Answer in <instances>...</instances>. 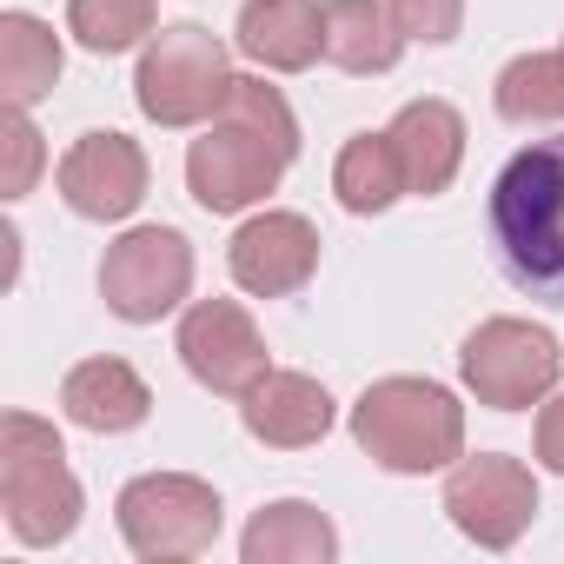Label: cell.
Here are the masks:
<instances>
[{
    "label": "cell",
    "mask_w": 564,
    "mask_h": 564,
    "mask_svg": "<svg viewBox=\"0 0 564 564\" xmlns=\"http://www.w3.org/2000/svg\"><path fill=\"white\" fill-rule=\"evenodd\" d=\"M293 160H300V120H293L286 94L232 74L226 107L186 147V186L206 213H246L286 180Z\"/></svg>",
    "instance_id": "1"
},
{
    "label": "cell",
    "mask_w": 564,
    "mask_h": 564,
    "mask_svg": "<svg viewBox=\"0 0 564 564\" xmlns=\"http://www.w3.org/2000/svg\"><path fill=\"white\" fill-rule=\"evenodd\" d=\"M491 246L518 293L564 313V133L531 140L491 180Z\"/></svg>",
    "instance_id": "2"
},
{
    "label": "cell",
    "mask_w": 564,
    "mask_h": 564,
    "mask_svg": "<svg viewBox=\"0 0 564 564\" xmlns=\"http://www.w3.org/2000/svg\"><path fill=\"white\" fill-rule=\"evenodd\" d=\"M352 438L372 465L425 478L465 458V405L432 379H379L352 405Z\"/></svg>",
    "instance_id": "3"
},
{
    "label": "cell",
    "mask_w": 564,
    "mask_h": 564,
    "mask_svg": "<svg viewBox=\"0 0 564 564\" xmlns=\"http://www.w3.org/2000/svg\"><path fill=\"white\" fill-rule=\"evenodd\" d=\"M0 511L21 544H61L74 538L87 491L67 471V445L47 419L34 412H8L0 419Z\"/></svg>",
    "instance_id": "4"
},
{
    "label": "cell",
    "mask_w": 564,
    "mask_h": 564,
    "mask_svg": "<svg viewBox=\"0 0 564 564\" xmlns=\"http://www.w3.org/2000/svg\"><path fill=\"white\" fill-rule=\"evenodd\" d=\"M226 47L199 28V21H173L140 47V74H133V100L153 127H199L226 107Z\"/></svg>",
    "instance_id": "5"
},
{
    "label": "cell",
    "mask_w": 564,
    "mask_h": 564,
    "mask_svg": "<svg viewBox=\"0 0 564 564\" xmlns=\"http://www.w3.org/2000/svg\"><path fill=\"white\" fill-rule=\"evenodd\" d=\"M120 518V538L133 557L147 564H180V557H199L213 551L219 538V491L193 471H147L120 491L113 505Z\"/></svg>",
    "instance_id": "6"
},
{
    "label": "cell",
    "mask_w": 564,
    "mask_h": 564,
    "mask_svg": "<svg viewBox=\"0 0 564 564\" xmlns=\"http://www.w3.org/2000/svg\"><path fill=\"white\" fill-rule=\"evenodd\" d=\"M186 293H193V246L173 226H133L100 259V300L127 326L166 319Z\"/></svg>",
    "instance_id": "7"
},
{
    "label": "cell",
    "mask_w": 564,
    "mask_h": 564,
    "mask_svg": "<svg viewBox=\"0 0 564 564\" xmlns=\"http://www.w3.org/2000/svg\"><path fill=\"white\" fill-rule=\"evenodd\" d=\"M458 372H465V386L478 392V405H491V412H524V405H538V399L557 386L564 352H557V339H551L544 326H531V319H485V326L458 346Z\"/></svg>",
    "instance_id": "8"
},
{
    "label": "cell",
    "mask_w": 564,
    "mask_h": 564,
    "mask_svg": "<svg viewBox=\"0 0 564 564\" xmlns=\"http://www.w3.org/2000/svg\"><path fill=\"white\" fill-rule=\"evenodd\" d=\"M445 518L485 544V551H511L524 538V524L538 518V478L531 465L505 458V452H478L445 465Z\"/></svg>",
    "instance_id": "9"
},
{
    "label": "cell",
    "mask_w": 564,
    "mask_h": 564,
    "mask_svg": "<svg viewBox=\"0 0 564 564\" xmlns=\"http://www.w3.org/2000/svg\"><path fill=\"white\" fill-rule=\"evenodd\" d=\"M173 352L193 372V386H206L219 399H246L272 372L265 339H259V326H252V313L239 300H199V306H186Z\"/></svg>",
    "instance_id": "10"
},
{
    "label": "cell",
    "mask_w": 564,
    "mask_h": 564,
    "mask_svg": "<svg viewBox=\"0 0 564 564\" xmlns=\"http://www.w3.org/2000/svg\"><path fill=\"white\" fill-rule=\"evenodd\" d=\"M147 180H153V166H147V153H140V140H127V133H80L67 153H61V199L80 213V219H127L140 199H147Z\"/></svg>",
    "instance_id": "11"
},
{
    "label": "cell",
    "mask_w": 564,
    "mask_h": 564,
    "mask_svg": "<svg viewBox=\"0 0 564 564\" xmlns=\"http://www.w3.org/2000/svg\"><path fill=\"white\" fill-rule=\"evenodd\" d=\"M226 265L252 300H286L319 272V226L306 213H252L232 232Z\"/></svg>",
    "instance_id": "12"
},
{
    "label": "cell",
    "mask_w": 564,
    "mask_h": 564,
    "mask_svg": "<svg viewBox=\"0 0 564 564\" xmlns=\"http://www.w3.org/2000/svg\"><path fill=\"white\" fill-rule=\"evenodd\" d=\"M239 419L272 452H306V445H319L333 432V392L313 372H265L239 399Z\"/></svg>",
    "instance_id": "13"
},
{
    "label": "cell",
    "mask_w": 564,
    "mask_h": 564,
    "mask_svg": "<svg viewBox=\"0 0 564 564\" xmlns=\"http://www.w3.org/2000/svg\"><path fill=\"white\" fill-rule=\"evenodd\" d=\"M232 47L265 74H306L326 54V28H319L313 0H246Z\"/></svg>",
    "instance_id": "14"
},
{
    "label": "cell",
    "mask_w": 564,
    "mask_h": 564,
    "mask_svg": "<svg viewBox=\"0 0 564 564\" xmlns=\"http://www.w3.org/2000/svg\"><path fill=\"white\" fill-rule=\"evenodd\" d=\"M386 133H392V147L405 160V186L419 199H438L458 180V166H465V120H458L452 100H405Z\"/></svg>",
    "instance_id": "15"
},
{
    "label": "cell",
    "mask_w": 564,
    "mask_h": 564,
    "mask_svg": "<svg viewBox=\"0 0 564 564\" xmlns=\"http://www.w3.org/2000/svg\"><path fill=\"white\" fill-rule=\"evenodd\" d=\"M61 412L80 425V432H133L147 425L153 412V392L147 379L127 366V359H80L67 379H61Z\"/></svg>",
    "instance_id": "16"
},
{
    "label": "cell",
    "mask_w": 564,
    "mask_h": 564,
    "mask_svg": "<svg viewBox=\"0 0 564 564\" xmlns=\"http://www.w3.org/2000/svg\"><path fill=\"white\" fill-rule=\"evenodd\" d=\"M246 564H333L339 557V531L319 505L306 498H279L265 511H252L246 538H239Z\"/></svg>",
    "instance_id": "17"
},
{
    "label": "cell",
    "mask_w": 564,
    "mask_h": 564,
    "mask_svg": "<svg viewBox=\"0 0 564 564\" xmlns=\"http://www.w3.org/2000/svg\"><path fill=\"white\" fill-rule=\"evenodd\" d=\"M319 28H326V61L339 74H392L405 54V28L392 21L386 0H326Z\"/></svg>",
    "instance_id": "18"
},
{
    "label": "cell",
    "mask_w": 564,
    "mask_h": 564,
    "mask_svg": "<svg viewBox=\"0 0 564 564\" xmlns=\"http://www.w3.org/2000/svg\"><path fill=\"white\" fill-rule=\"evenodd\" d=\"M333 193H339V206H346V213H359V219H366V213L399 206L412 186H405V160H399L392 133H352V140L339 147Z\"/></svg>",
    "instance_id": "19"
},
{
    "label": "cell",
    "mask_w": 564,
    "mask_h": 564,
    "mask_svg": "<svg viewBox=\"0 0 564 564\" xmlns=\"http://www.w3.org/2000/svg\"><path fill=\"white\" fill-rule=\"evenodd\" d=\"M61 80V41L41 14H0V94L8 107L47 100Z\"/></svg>",
    "instance_id": "20"
},
{
    "label": "cell",
    "mask_w": 564,
    "mask_h": 564,
    "mask_svg": "<svg viewBox=\"0 0 564 564\" xmlns=\"http://www.w3.org/2000/svg\"><path fill=\"white\" fill-rule=\"evenodd\" d=\"M498 113L511 127H544V120H564V47L557 54H518L498 87H491Z\"/></svg>",
    "instance_id": "21"
},
{
    "label": "cell",
    "mask_w": 564,
    "mask_h": 564,
    "mask_svg": "<svg viewBox=\"0 0 564 564\" xmlns=\"http://www.w3.org/2000/svg\"><path fill=\"white\" fill-rule=\"evenodd\" d=\"M153 0H67V28L87 54H127L153 41Z\"/></svg>",
    "instance_id": "22"
},
{
    "label": "cell",
    "mask_w": 564,
    "mask_h": 564,
    "mask_svg": "<svg viewBox=\"0 0 564 564\" xmlns=\"http://www.w3.org/2000/svg\"><path fill=\"white\" fill-rule=\"evenodd\" d=\"M0 153H8V166H0V193H8V199L34 193V180L47 166V147H41L34 120H28V107H8V120H0Z\"/></svg>",
    "instance_id": "23"
},
{
    "label": "cell",
    "mask_w": 564,
    "mask_h": 564,
    "mask_svg": "<svg viewBox=\"0 0 564 564\" xmlns=\"http://www.w3.org/2000/svg\"><path fill=\"white\" fill-rule=\"evenodd\" d=\"M386 8L405 28V41H425V47H445L465 28V0H386Z\"/></svg>",
    "instance_id": "24"
},
{
    "label": "cell",
    "mask_w": 564,
    "mask_h": 564,
    "mask_svg": "<svg viewBox=\"0 0 564 564\" xmlns=\"http://www.w3.org/2000/svg\"><path fill=\"white\" fill-rule=\"evenodd\" d=\"M531 445H538V465L564 478V392L538 412V438H531Z\"/></svg>",
    "instance_id": "25"
}]
</instances>
